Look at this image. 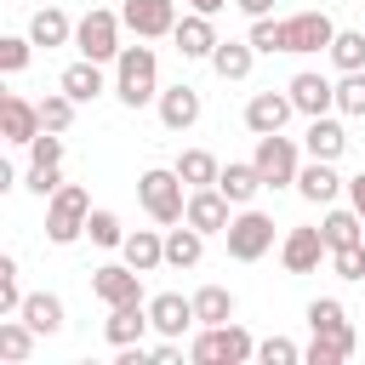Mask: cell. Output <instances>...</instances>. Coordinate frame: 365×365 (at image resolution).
Listing matches in <instances>:
<instances>
[{
    "label": "cell",
    "instance_id": "obj_1",
    "mask_svg": "<svg viewBox=\"0 0 365 365\" xmlns=\"http://www.w3.org/2000/svg\"><path fill=\"white\" fill-rule=\"evenodd\" d=\"M114 97L125 108H143V103L160 97V57H154V46L137 40V46H125L114 57Z\"/></svg>",
    "mask_w": 365,
    "mask_h": 365
},
{
    "label": "cell",
    "instance_id": "obj_2",
    "mask_svg": "<svg viewBox=\"0 0 365 365\" xmlns=\"http://www.w3.org/2000/svg\"><path fill=\"white\" fill-rule=\"evenodd\" d=\"M137 200H143V211H148L160 228H171V222L188 217V182L177 177V165H148V171L137 177Z\"/></svg>",
    "mask_w": 365,
    "mask_h": 365
},
{
    "label": "cell",
    "instance_id": "obj_3",
    "mask_svg": "<svg viewBox=\"0 0 365 365\" xmlns=\"http://www.w3.org/2000/svg\"><path fill=\"white\" fill-rule=\"evenodd\" d=\"M188 359L194 365H245V359H257V336L245 331V325H200V336L188 342Z\"/></svg>",
    "mask_w": 365,
    "mask_h": 365
},
{
    "label": "cell",
    "instance_id": "obj_4",
    "mask_svg": "<svg viewBox=\"0 0 365 365\" xmlns=\"http://www.w3.org/2000/svg\"><path fill=\"white\" fill-rule=\"evenodd\" d=\"M91 222V194L80 182H63L51 200H46V240L51 245H74Z\"/></svg>",
    "mask_w": 365,
    "mask_h": 365
},
{
    "label": "cell",
    "instance_id": "obj_5",
    "mask_svg": "<svg viewBox=\"0 0 365 365\" xmlns=\"http://www.w3.org/2000/svg\"><path fill=\"white\" fill-rule=\"evenodd\" d=\"M120 11H108V6H91L86 17H74V46H80V57H91V63H114L125 46H120Z\"/></svg>",
    "mask_w": 365,
    "mask_h": 365
},
{
    "label": "cell",
    "instance_id": "obj_6",
    "mask_svg": "<svg viewBox=\"0 0 365 365\" xmlns=\"http://www.w3.org/2000/svg\"><path fill=\"white\" fill-rule=\"evenodd\" d=\"M222 240H228V257H234V262H257V257L274 251V217L257 211V205H240L234 222L222 228Z\"/></svg>",
    "mask_w": 365,
    "mask_h": 365
},
{
    "label": "cell",
    "instance_id": "obj_7",
    "mask_svg": "<svg viewBox=\"0 0 365 365\" xmlns=\"http://www.w3.org/2000/svg\"><path fill=\"white\" fill-rule=\"evenodd\" d=\"M257 171H262V182L268 188H297V171H302V148L285 137V131H268V137H257Z\"/></svg>",
    "mask_w": 365,
    "mask_h": 365
},
{
    "label": "cell",
    "instance_id": "obj_8",
    "mask_svg": "<svg viewBox=\"0 0 365 365\" xmlns=\"http://www.w3.org/2000/svg\"><path fill=\"white\" fill-rule=\"evenodd\" d=\"M91 297H97L103 308L148 302V297H143V274H137L131 262H103V268H91Z\"/></svg>",
    "mask_w": 365,
    "mask_h": 365
},
{
    "label": "cell",
    "instance_id": "obj_9",
    "mask_svg": "<svg viewBox=\"0 0 365 365\" xmlns=\"http://www.w3.org/2000/svg\"><path fill=\"white\" fill-rule=\"evenodd\" d=\"M302 319H308V331H314V336H331V342H336V348L354 359V348H359V331L348 325V308H342L336 297H314Z\"/></svg>",
    "mask_w": 365,
    "mask_h": 365
},
{
    "label": "cell",
    "instance_id": "obj_10",
    "mask_svg": "<svg viewBox=\"0 0 365 365\" xmlns=\"http://www.w3.org/2000/svg\"><path fill=\"white\" fill-rule=\"evenodd\" d=\"M120 23L137 40H165L177 29V0H125L120 6Z\"/></svg>",
    "mask_w": 365,
    "mask_h": 365
},
{
    "label": "cell",
    "instance_id": "obj_11",
    "mask_svg": "<svg viewBox=\"0 0 365 365\" xmlns=\"http://www.w3.org/2000/svg\"><path fill=\"white\" fill-rule=\"evenodd\" d=\"M331 40H336V23H331L325 11H297V17H285V51L308 57V51H331Z\"/></svg>",
    "mask_w": 365,
    "mask_h": 365
},
{
    "label": "cell",
    "instance_id": "obj_12",
    "mask_svg": "<svg viewBox=\"0 0 365 365\" xmlns=\"http://www.w3.org/2000/svg\"><path fill=\"white\" fill-rule=\"evenodd\" d=\"M325 257H331V245H325L319 228H285V240H279V262H285V274H314Z\"/></svg>",
    "mask_w": 365,
    "mask_h": 365
},
{
    "label": "cell",
    "instance_id": "obj_13",
    "mask_svg": "<svg viewBox=\"0 0 365 365\" xmlns=\"http://www.w3.org/2000/svg\"><path fill=\"white\" fill-rule=\"evenodd\" d=\"M40 131H46V125H40V103H29V97L6 91V97H0V137H6V143H17V148H29Z\"/></svg>",
    "mask_w": 365,
    "mask_h": 365
},
{
    "label": "cell",
    "instance_id": "obj_14",
    "mask_svg": "<svg viewBox=\"0 0 365 365\" xmlns=\"http://www.w3.org/2000/svg\"><path fill=\"white\" fill-rule=\"evenodd\" d=\"M182 222H194L200 234H222L228 222H234V200L211 182V188H188V217Z\"/></svg>",
    "mask_w": 365,
    "mask_h": 365
},
{
    "label": "cell",
    "instance_id": "obj_15",
    "mask_svg": "<svg viewBox=\"0 0 365 365\" xmlns=\"http://www.w3.org/2000/svg\"><path fill=\"white\" fill-rule=\"evenodd\" d=\"M171 46H177L188 63H211V51H217V23H211L205 11H188V17H177Z\"/></svg>",
    "mask_w": 365,
    "mask_h": 365
},
{
    "label": "cell",
    "instance_id": "obj_16",
    "mask_svg": "<svg viewBox=\"0 0 365 365\" xmlns=\"http://www.w3.org/2000/svg\"><path fill=\"white\" fill-rule=\"evenodd\" d=\"M291 103H297V114L302 120H314V114H331L336 108V80H325V74H314V68H302V74H291Z\"/></svg>",
    "mask_w": 365,
    "mask_h": 365
},
{
    "label": "cell",
    "instance_id": "obj_17",
    "mask_svg": "<svg viewBox=\"0 0 365 365\" xmlns=\"http://www.w3.org/2000/svg\"><path fill=\"white\" fill-rule=\"evenodd\" d=\"M297 114V103H291V91H257L251 103H245V131L251 137H268V131H285V120Z\"/></svg>",
    "mask_w": 365,
    "mask_h": 365
},
{
    "label": "cell",
    "instance_id": "obj_18",
    "mask_svg": "<svg viewBox=\"0 0 365 365\" xmlns=\"http://www.w3.org/2000/svg\"><path fill=\"white\" fill-rule=\"evenodd\" d=\"M154 108H160V125H165V131H188V125H200V108H205V103H200L194 86L177 80V86H165V91L154 97Z\"/></svg>",
    "mask_w": 365,
    "mask_h": 365
},
{
    "label": "cell",
    "instance_id": "obj_19",
    "mask_svg": "<svg viewBox=\"0 0 365 365\" xmlns=\"http://www.w3.org/2000/svg\"><path fill=\"white\" fill-rule=\"evenodd\" d=\"M148 319H154L160 336H177V342H182L188 325H200V319H194V297H182V291H160V297H148Z\"/></svg>",
    "mask_w": 365,
    "mask_h": 365
},
{
    "label": "cell",
    "instance_id": "obj_20",
    "mask_svg": "<svg viewBox=\"0 0 365 365\" xmlns=\"http://www.w3.org/2000/svg\"><path fill=\"white\" fill-rule=\"evenodd\" d=\"M342 188H348V182L336 177V160H308V165L297 171V194H302L308 205H336Z\"/></svg>",
    "mask_w": 365,
    "mask_h": 365
},
{
    "label": "cell",
    "instance_id": "obj_21",
    "mask_svg": "<svg viewBox=\"0 0 365 365\" xmlns=\"http://www.w3.org/2000/svg\"><path fill=\"white\" fill-rule=\"evenodd\" d=\"M342 148H348L342 120H336V114H314L308 131H302V154H308V160H342Z\"/></svg>",
    "mask_w": 365,
    "mask_h": 365
},
{
    "label": "cell",
    "instance_id": "obj_22",
    "mask_svg": "<svg viewBox=\"0 0 365 365\" xmlns=\"http://www.w3.org/2000/svg\"><path fill=\"white\" fill-rule=\"evenodd\" d=\"M154 331V319H148V302H120V308H108V319H103V336L114 342V348H125V342H143Z\"/></svg>",
    "mask_w": 365,
    "mask_h": 365
},
{
    "label": "cell",
    "instance_id": "obj_23",
    "mask_svg": "<svg viewBox=\"0 0 365 365\" xmlns=\"http://www.w3.org/2000/svg\"><path fill=\"white\" fill-rule=\"evenodd\" d=\"M29 40L46 46V51H51V46H74V17H68L63 6H40V11L29 17Z\"/></svg>",
    "mask_w": 365,
    "mask_h": 365
},
{
    "label": "cell",
    "instance_id": "obj_24",
    "mask_svg": "<svg viewBox=\"0 0 365 365\" xmlns=\"http://www.w3.org/2000/svg\"><path fill=\"white\" fill-rule=\"evenodd\" d=\"M34 342H40V331H34L23 314H0V359H6V365H29Z\"/></svg>",
    "mask_w": 365,
    "mask_h": 365
},
{
    "label": "cell",
    "instance_id": "obj_25",
    "mask_svg": "<svg viewBox=\"0 0 365 365\" xmlns=\"http://www.w3.org/2000/svg\"><path fill=\"white\" fill-rule=\"evenodd\" d=\"M74 103H97L103 91H108V80H103V63H91V57H80V63H68L63 68V80H57Z\"/></svg>",
    "mask_w": 365,
    "mask_h": 365
},
{
    "label": "cell",
    "instance_id": "obj_26",
    "mask_svg": "<svg viewBox=\"0 0 365 365\" xmlns=\"http://www.w3.org/2000/svg\"><path fill=\"white\" fill-rule=\"evenodd\" d=\"M217 188H222L234 205H251V200H257V188H268V182H262L257 160H228V165H222V177H217Z\"/></svg>",
    "mask_w": 365,
    "mask_h": 365
},
{
    "label": "cell",
    "instance_id": "obj_27",
    "mask_svg": "<svg viewBox=\"0 0 365 365\" xmlns=\"http://www.w3.org/2000/svg\"><path fill=\"white\" fill-rule=\"evenodd\" d=\"M120 257H125L137 274H154V268L165 262V234H154V228H137V234H125Z\"/></svg>",
    "mask_w": 365,
    "mask_h": 365
},
{
    "label": "cell",
    "instance_id": "obj_28",
    "mask_svg": "<svg viewBox=\"0 0 365 365\" xmlns=\"http://www.w3.org/2000/svg\"><path fill=\"white\" fill-rule=\"evenodd\" d=\"M200 257H205V234L194 222H171L165 228V262L171 268H194Z\"/></svg>",
    "mask_w": 365,
    "mask_h": 365
},
{
    "label": "cell",
    "instance_id": "obj_29",
    "mask_svg": "<svg viewBox=\"0 0 365 365\" xmlns=\"http://www.w3.org/2000/svg\"><path fill=\"white\" fill-rule=\"evenodd\" d=\"M17 314H23L40 336H57V331H63V297H57V291H29Z\"/></svg>",
    "mask_w": 365,
    "mask_h": 365
},
{
    "label": "cell",
    "instance_id": "obj_30",
    "mask_svg": "<svg viewBox=\"0 0 365 365\" xmlns=\"http://www.w3.org/2000/svg\"><path fill=\"white\" fill-rule=\"evenodd\" d=\"M251 63H257V46H251V40H217V51H211L217 80H245Z\"/></svg>",
    "mask_w": 365,
    "mask_h": 365
},
{
    "label": "cell",
    "instance_id": "obj_31",
    "mask_svg": "<svg viewBox=\"0 0 365 365\" xmlns=\"http://www.w3.org/2000/svg\"><path fill=\"white\" fill-rule=\"evenodd\" d=\"M319 234H325L331 251H336V245H354V240H365V217H359L354 205H331V211L319 217Z\"/></svg>",
    "mask_w": 365,
    "mask_h": 365
},
{
    "label": "cell",
    "instance_id": "obj_32",
    "mask_svg": "<svg viewBox=\"0 0 365 365\" xmlns=\"http://www.w3.org/2000/svg\"><path fill=\"white\" fill-rule=\"evenodd\" d=\"M194 319L200 325H228L234 319V291L228 285H200L194 291Z\"/></svg>",
    "mask_w": 365,
    "mask_h": 365
},
{
    "label": "cell",
    "instance_id": "obj_33",
    "mask_svg": "<svg viewBox=\"0 0 365 365\" xmlns=\"http://www.w3.org/2000/svg\"><path fill=\"white\" fill-rule=\"evenodd\" d=\"M177 177H182L188 188H211V182L222 177V165H217V154H205V148H182V154H177Z\"/></svg>",
    "mask_w": 365,
    "mask_h": 365
},
{
    "label": "cell",
    "instance_id": "obj_34",
    "mask_svg": "<svg viewBox=\"0 0 365 365\" xmlns=\"http://www.w3.org/2000/svg\"><path fill=\"white\" fill-rule=\"evenodd\" d=\"M342 74H354V68H365V29H336V40H331V51H325Z\"/></svg>",
    "mask_w": 365,
    "mask_h": 365
},
{
    "label": "cell",
    "instance_id": "obj_35",
    "mask_svg": "<svg viewBox=\"0 0 365 365\" xmlns=\"http://www.w3.org/2000/svg\"><path fill=\"white\" fill-rule=\"evenodd\" d=\"M74 108H80V103L57 86V91L40 97V125H46V131H68V125H74Z\"/></svg>",
    "mask_w": 365,
    "mask_h": 365
},
{
    "label": "cell",
    "instance_id": "obj_36",
    "mask_svg": "<svg viewBox=\"0 0 365 365\" xmlns=\"http://www.w3.org/2000/svg\"><path fill=\"white\" fill-rule=\"evenodd\" d=\"M86 234H91V245H108V251H120V245H125V228H120V217H114L108 205H91Z\"/></svg>",
    "mask_w": 365,
    "mask_h": 365
},
{
    "label": "cell",
    "instance_id": "obj_37",
    "mask_svg": "<svg viewBox=\"0 0 365 365\" xmlns=\"http://www.w3.org/2000/svg\"><path fill=\"white\" fill-rule=\"evenodd\" d=\"M257 51H285V17H251V34H245Z\"/></svg>",
    "mask_w": 365,
    "mask_h": 365
},
{
    "label": "cell",
    "instance_id": "obj_38",
    "mask_svg": "<svg viewBox=\"0 0 365 365\" xmlns=\"http://www.w3.org/2000/svg\"><path fill=\"white\" fill-rule=\"evenodd\" d=\"M336 114H365V68H354V74H342L336 80Z\"/></svg>",
    "mask_w": 365,
    "mask_h": 365
},
{
    "label": "cell",
    "instance_id": "obj_39",
    "mask_svg": "<svg viewBox=\"0 0 365 365\" xmlns=\"http://www.w3.org/2000/svg\"><path fill=\"white\" fill-rule=\"evenodd\" d=\"M29 51H34L29 34H0V74H23L29 68Z\"/></svg>",
    "mask_w": 365,
    "mask_h": 365
},
{
    "label": "cell",
    "instance_id": "obj_40",
    "mask_svg": "<svg viewBox=\"0 0 365 365\" xmlns=\"http://www.w3.org/2000/svg\"><path fill=\"white\" fill-rule=\"evenodd\" d=\"M331 274H336V279H365V240L336 245V251H331Z\"/></svg>",
    "mask_w": 365,
    "mask_h": 365
},
{
    "label": "cell",
    "instance_id": "obj_41",
    "mask_svg": "<svg viewBox=\"0 0 365 365\" xmlns=\"http://www.w3.org/2000/svg\"><path fill=\"white\" fill-rule=\"evenodd\" d=\"M17 257H0V314H17L23 308V285H17Z\"/></svg>",
    "mask_w": 365,
    "mask_h": 365
},
{
    "label": "cell",
    "instance_id": "obj_42",
    "mask_svg": "<svg viewBox=\"0 0 365 365\" xmlns=\"http://www.w3.org/2000/svg\"><path fill=\"white\" fill-rule=\"evenodd\" d=\"M257 359H262V365H297L302 348H297L291 336H262V342H257Z\"/></svg>",
    "mask_w": 365,
    "mask_h": 365
},
{
    "label": "cell",
    "instance_id": "obj_43",
    "mask_svg": "<svg viewBox=\"0 0 365 365\" xmlns=\"http://www.w3.org/2000/svg\"><path fill=\"white\" fill-rule=\"evenodd\" d=\"M29 165H63V131H40L29 143Z\"/></svg>",
    "mask_w": 365,
    "mask_h": 365
},
{
    "label": "cell",
    "instance_id": "obj_44",
    "mask_svg": "<svg viewBox=\"0 0 365 365\" xmlns=\"http://www.w3.org/2000/svg\"><path fill=\"white\" fill-rule=\"evenodd\" d=\"M23 188H29V194H40V200H51V194L63 188V165H29Z\"/></svg>",
    "mask_w": 365,
    "mask_h": 365
},
{
    "label": "cell",
    "instance_id": "obj_45",
    "mask_svg": "<svg viewBox=\"0 0 365 365\" xmlns=\"http://www.w3.org/2000/svg\"><path fill=\"white\" fill-rule=\"evenodd\" d=\"M302 359H308V365H342V359H348V354H342V348H336V342H331V336H314V342H308V348H302Z\"/></svg>",
    "mask_w": 365,
    "mask_h": 365
},
{
    "label": "cell",
    "instance_id": "obj_46",
    "mask_svg": "<svg viewBox=\"0 0 365 365\" xmlns=\"http://www.w3.org/2000/svg\"><path fill=\"white\" fill-rule=\"evenodd\" d=\"M348 205L365 217V171H359V177H348Z\"/></svg>",
    "mask_w": 365,
    "mask_h": 365
},
{
    "label": "cell",
    "instance_id": "obj_47",
    "mask_svg": "<svg viewBox=\"0 0 365 365\" xmlns=\"http://www.w3.org/2000/svg\"><path fill=\"white\" fill-rule=\"evenodd\" d=\"M245 17H274V0H234Z\"/></svg>",
    "mask_w": 365,
    "mask_h": 365
},
{
    "label": "cell",
    "instance_id": "obj_48",
    "mask_svg": "<svg viewBox=\"0 0 365 365\" xmlns=\"http://www.w3.org/2000/svg\"><path fill=\"white\" fill-rule=\"evenodd\" d=\"M188 6H194V11H205V17H217V11H222V6H234V0H188Z\"/></svg>",
    "mask_w": 365,
    "mask_h": 365
}]
</instances>
